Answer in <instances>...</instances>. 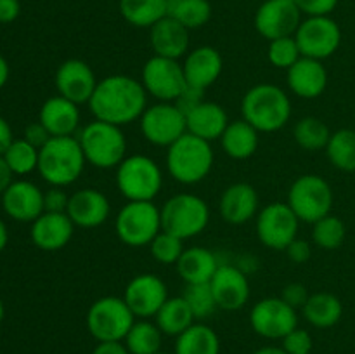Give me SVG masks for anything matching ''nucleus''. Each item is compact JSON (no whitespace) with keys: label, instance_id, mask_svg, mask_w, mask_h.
<instances>
[{"label":"nucleus","instance_id":"obj_1","mask_svg":"<svg viewBox=\"0 0 355 354\" xmlns=\"http://www.w3.org/2000/svg\"><path fill=\"white\" fill-rule=\"evenodd\" d=\"M89 108L96 120L121 127L142 117L148 108V92L132 76L111 75L97 82Z\"/></svg>","mask_w":355,"mask_h":354},{"label":"nucleus","instance_id":"obj_2","mask_svg":"<svg viewBox=\"0 0 355 354\" xmlns=\"http://www.w3.org/2000/svg\"><path fill=\"white\" fill-rule=\"evenodd\" d=\"M241 113L259 132H276L290 121L291 101L281 87L260 83L243 96Z\"/></svg>","mask_w":355,"mask_h":354},{"label":"nucleus","instance_id":"obj_3","mask_svg":"<svg viewBox=\"0 0 355 354\" xmlns=\"http://www.w3.org/2000/svg\"><path fill=\"white\" fill-rule=\"evenodd\" d=\"M85 155L73 135L51 137L38 153V172L51 186L64 187L78 180L85 169Z\"/></svg>","mask_w":355,"mask_h":354},{"label":"nucleus","instance_id":"obj_4","mask_svg":"<svg viewBox=\"0 0 355 354\" xmlns=\"http://www.w3.org/2000/svg\"><path fill=\"white\" fill-rule=\"evenodd\" d=\"M214 167V149L210 142L193 134H184L166 151V169L180 184H198Z\"/></svg>","mask_w":355,"mask_h":354},{"label":"nucleus","instance_id":"obj_5","mask_svg":"<svg viewBox=\"0 0 355 354\" xmlns=\"http://www.w3.org/2000/svg\"><path fill=\"white\" fill-rule=\"evenodd\" d=\"M78 141L87 162L97 169H113L125 160L127 139L118 125L90 121L82 128Z\"/></svg>","mask_w":355,"mask_h":354},{"label":"nucleus","instance_id":"obj_6","mask_svg":"<svg viewBox=\"0 0 355 354\" xmlns=\"http://www.w3.org/2000/svg\"><path fill=\"white\" fill-rule=\"evenodd\" d=\"M162 184V169L146 155L128 156L116 167V186L128 201H153Z\"/></svg>","mask_w":355,"mask_h":354},{"label":"nucleus","instance_id":"obj_7","mask_svg":"<svg viewBox=\"0 0 355 354\" xmlns=\"http://www.w3.org/2000/svg\"><path fill=\"white\" fill-rule=\"evenodd\" d=\"M210 221V208L203 198L180 193L170 198L162 208V231L180 239L193 238L205 231Z\"/></svg>","mask_w":355,"mask_h":354},{"label":"nucleus","instance_id":"obj_8","mask_svg":"<svg viewBox=\"0 0 355 354\" xmlns=\"http://www.w3.org/2000/svg\"><path fill=\"white\" fill-rule=\"evenodd\" d=\"M134 323L125 298L113 295L97 298L87 312V328L97 342H123Z\"/></svg>","mask_w":355,"mask_h":354},{"label":"nucleus","instance_id":"obj_9","mask_svg":"<svg viewBox=\"0 0 355 354\" xmlns=\"http://www.w3.org/2000/svg\"><path fill=\"white\" fill-rule=\"evenodd\" d=\"M114 231L125 245H149L162 231V210L153 201H128L118 212Z\"/></svg>","mask_w":355,"mask_h":354},{"label":"nucleus","instance_id":"obj_10","mask_svg":"<svg viewBox=\"0 0 355 354\" xmlns=\"http://www.w3.org/2000/svg\"><path fill=\"white\" fill-rule=\"evenodd\" d=\"M288 205L300 221L314 224L331 212L333 189L321 176L305 174L291 184Z\"/></svg>","mask_w":355,"mask_h":354},{"label":"nucleus","instance_id":"obj_11","mask_svg":"<svg viewBox=\"0 0 355 354\" xmlns=\"http://www.w3.org/2000/svg\"><path fill=\"white\" fill-rule=\"evenodd\" d=\"M302 58L322 59L335 54L342 42V30L329 16H312L302 21L295 33Z\"/></svg>","mask_w":355,"mask_h":354},{"label":"nucleus","instance_id":"obj_12","mask_svg":"<svg viewBox=\"0 0 355 354\" xmlns=\"http://www.w3.org/2000/svg\"><path fill=\"white\" fill-rule=\"evenodd\" d=\"M142 85L146 92L162 103L177 101L187 87L182 65L177 59L153 56L142 68Z\"/></svg>","mask_w":355,"mask_h":354},{"label":"nucleus","instance_id":"obj_13","mask_svg":"<svg viewBox=\"0 0 355 354\" xmlns=\"http://www.w3.org/2000/svg\"><path fill=\"white\" fill-rule=\"evenodd\" d=\"M141 132L155 146H170L187 134L186 115L172 103L146 108L141 117Z\"/></svg>","mask_w":355,"mask_h":354},{"label":"nucleus","instance_id":"obj_14","mask_svg":"<svg viewBox=\"0 0 355 354\" xmlns=\"http://www.w3.org/2000/svg\"><path fill=\"white\" fill-rule=\"evenodd\" d=\"M298 222L288 203H269L257 217V236L269 248L286 250L297 239Z\"/></svg>","mask_w":355,"mask_h":354},{"label":"nucleus","instance_id":"obj_15","mask_svg":"<svg viewBox=\"0 0 355 354\" xmlns=\"http://www.w3.org/2000/svg\"><path fill=\"white\" fill-rule=\"evenodd\" d=\"M252 328L266 339H281L298 326L297 309L281 297H267L257 302L250 312Z\"/></svg>","mask_w":355,"mask_h":354},{"label":"nucleus","instance_id":"obj_16","mask_svg":"<svg viewBox=\"0 0 355 354\" xmlns=\"http://www.w3.org/2000/svg\"><path fill=\"white\" fill-rule=\"evenodd\" d=\"M302 23V12L293 0H266L257 9L255 28L267 40L293 37Z\"/></svg>","mask_w":355,"mask_h":354},{"label":"nucleus","instance_id":"obj_17","mask_svg":"<svg viewBox=\"0 0 355 354\" xmlns=\"http://www.w3.org/2000/svg\"><path fill=\"white\" fill-rule=\"evenodd\" d=\"M123 298L135 318L146 319L156 316V312L162 309L168 298V288L162 278L142 273L132 278L125 288Z\"/></svg>","mask_w":355,"mask_h":354},{"label":"nucleus","instance_id":"obj_18","mask_svg":"<svg viewBox=\"0 0 355 354\" xmlns=\"http://www.w3.org/2000/svg\"><path fill=\"white\" fill-rule=\"evenodd\" d=\"M55 87L59 96L75 104L89 103L97 87L96 73L82 59H68L55 71Z\"/></svg>","mask_w":355,"mask_h":354},{"label":"nucleus","instance_id":"obj_19","mask_svg":"<svg viewBox=\"0 0 355 354\" xmlns=\"http://www.w3.org/2000/svg\"><path fill=\"white\" fill-rule=\"evenodd\" d=\"M217 305L224 311H238L250 298V283L246 274L232 264H220L210 281Z\"/></svg>","mask_w":355,"mask_h":354},{"label":"nucleus","instance_id":"obj_20","mask_svg":"<svg viewBox=\"0 0 355 354\" xmlns=\"http://www.w3.org/2000/svg\"><path fill=\"white\" fill-rule=\"evenodd\" d=\"M3 212L17 222H33L45 212L44 193L30 180H16L2 194Z\"/></svg>","mask_w":355,"mask_h":354},{"label":"nucleus","instance_id":"obj_21","mask_svg":"<svg viewBox=\"0 0 355 354\" xmlns=\"http://www.w3.org/2000/svg\"><path fill=\"white\" fill-rule=\"evenodd\" d=\"M222 68H224V61H222L220 52L210 45L191 51L182 65L187 87L201 90V92L217 82Z\"/></svg>","mask_w":355,"mask_h":354},{"label":"nucleus","instance_id":"obj_22","mask_svg":"<svg viewBox=\"0 0 355 354\" xmlns=\"http://www.w3.org/2000/svg\"><path fill=\"white\" fill-rule=\"evenodd\" d=\"M75 224L66 212H44L31 226V242L45 252L64 248L73 238Z\"/></svg>","mask_w":355,"mask_h":354},{"label":"nucleus","instance_id":"obj_23","mask_svg":"<svg viewBox=\"0 0 355 354\" xmlns=\"http://www.w3.org/2000/svg\"><path fill=\"white\" fill-rule=\"evenodd\" d=\"M110 200L101 191L85 187L69 196L66 214L78 228H97L110 217Z\"/></svg>","mask_w":355,"mask_h":354},{"label":"nucleus","instance_id":"obj_24","mask_svg":"<svg viewBox=\"0 0 355 354\" xmlns=\"http://www.w3.org/2000/svg\"><path fill=\"white\" fill-rule=\"evenodd\" d=\"M288 85L298 97L315 99L328 85V71L319 59L300 58L288 69Z\"/></svg>","mask_w":355,"mask_h":354},{"label":"nucleus","instance_id":"obj_25","mask_svg":"<svg viewBox=\"0 0 355 354\" xmlns=\"http://www.w3.org/2000/svg\"><path fill=\"white\" fill-rule=\"evenodd\" d=\"M259 210V193L252 184H231L220 196V215L232 226H241L255 217Z\"/></svg>","mask_w":355,"mask_h":354},{"label":"nucleus","instance_id":"obj_26","mask_svg":"<svg viewBox=\"0 0 355 354\" xmlns=\"http://www.w3.org/2000/svg\"><path fill=\"white\" fill-rule=\"evenodd\" d=\"M42 125L49 130L52 137H66L73 135V132L78 128L80 124V110L78 104L66 99L62 96L49 97L40 108Z\"/></svg>","mask_w":355,"mask_h":354},{"label":"nucleus","instance_id":"obj_27","mask_svg":"<svg viewBox=\"0 0 355 354\" xmlns=\"http://www.w3.org/2000/svg\"><path fill=\"white\" fill-rule=\"evenodd\" d=\"M151 47L155 56L179 59L189 49V30L172 16H165L151 26Z\"/></svg>","mask_w":355,"mask_h":354},{"label":"nucleus","instance_id":"obj_28","mask_svg":"<svg viewBox=\"0 0 355 354\" xmlns=\"http://www.w3.org/2000/svg\"><path fill=\"white\" fill-rule=\"evenodd\" d=\"M186 124L189 134L211 142L222 137L229 125V117L220 104L201 101L196 108L186 113Z\"/></svg>","mask_w":355,"mask_h":354},{"label":"nucleus","instance_id":"obj_29","mask_svg":"<svg viewBox=\"0 0 355 354\" xmlns=\"http://www.w3.org/2000/svg\"><path fill=\"white\" fill-rule=\"evenodd\" d=\"M175 266L186 285H196L210 283L220 264L210 250L203 248V246H191V248L184 250Z\"/></svg>","mask_w":355,"mask_h":354},{"label":"nucleus","instance_id":"obj_30","mask_svg":"<svg viewBox=\"0 0 355 354\" xmlns=\"http://www.w3.org/2000/svg\"><path fill=\"white\" fill-rule=\"evenodd\" d=\"M222 149L234 160H246L259 148V130L246 120L232 121L220 137Z\"/></svg>","mask_w":355,"mask_h":354},{"label":"nucleus","instance_id":"obj_31","mask_svg":"<svg viewBox=\"0 0 355 354\" xmlns=\"http://www.w3.org/2000/svg\"><path fill=\"white\" fill-rule=\"evenodd\" d=\"M304 316L315 328H329L342 319L343 305L336 295L328 292L309 295L304 307Z\"/></svg>","mask_w":355,"mask_h":354},{"label":"nucleus","instance_id":"obj_32","mask_svg":"<svg viewBox=\"0 0 355 354\" xmlns=\"http://www.w3.org/2000/svg\"><path fill=\"white\" fill-rule=\"evenodd\" d=\"M194 319L196 318L184 297H168L162 309L156 312V325L163 335L179 337L194 325Z\"/></svg>","mask_w":355,"mask_h":354},{"label":"nucleus","instance_id":"obj_33","mask_svg":"<svg viewBox=\"0 0 355 354\" xmlns=\"http://www.w3.org/2000/svg\"><path fill=\"white\" fill-rule=\"evenodd\" d=\"M168 0H120V12L127 23L151 28L168 16Z\"/></svg>","mask_w":355,"mask_h":354},{"label":"nucleus","instance_id":"obj_34","mask_svg":"<svg viewBox=\"0 0 355 354\" xmlns=\"http://www.w3.org/2000/svg\"><path fill=\"white\" fill-rule=\"evenodd\" d=\"M175 354H220V339L214 328L198 323L177 337Z\"/></svg>","mask_w":355,"mask_h":354},{"label":"nucleus","instance_id":"obj_35","mask_svg":"<svg viewBox=\"0 0 355 354\" xmlns=\"http://www.w3.org/2000/svg\"><path fill=\"white\" fill-rule=\"evenodd\" d=\"M163 332L156 323L146 319L135 321L125 337V347L130 354H156L162 349Z\"/></svg>","mask_w":355,"mask_h":354},{"label":"nucleus","instance_id":"obj_36","mask_svg":"<svg viewBox=\"0 0 355 354\" xmlns=\"http://www.w3.org/2000/svg\"><path fill=\"white\" fill-rule=\"evenodd\" d=\"M326 153L336 169L343 172H355V130L342 128L331 134Z\"/></svg>","mask_w":355,"mask_h":354},{"label":"nucleus","instance_id":"obj_37","mask_svg":"<svg viewBox=\"0 0 355 354\" xmlns=\"http://www.w3.org/2000/svg\"><path fill=\"white\" fill-rule=\"evenodd\" d=\"M168 16L184 24L187 30H196L210 21L211 6L208 0H173L168 6Z\"/></svg>","mask_w":355,"mask_h":354},{"label":"nucleus","instance_id":"obj_38","mask_svg":"<svg viewBox=\"0 0 355 354\" xmlns=\"http://www.w3.org/2000/svg\"><path fill=\"white\" fill-rule=\"evenodd\" d=\"M293 135L297 144L307 151L326 149L329 139H331L328 125L315 117H305L298 120L293 128Z\"/></svg>","mask_w":355,"mask_h":354},{"label":"nucleus","instance_id":"obj_39","mask_svg":"<svg viewBox=\"0 0 355 354\" xmlns=\"http://www.w3.org/2000/svg\"><path fill=\"white\" fill-rule=\"evenodd\" d=\"M38 153L40 149L35 148L26 139H14L9 148L3 153V160L7 162L9 169L16 176H26L38 169Z\"/></svg>","mask_w":355,"mask_h":354},{"label":"nucleus","instance_id":"obj_40","mask_svg":"<svg viewBox=\"0 0 355 354\" xmlns=\"http://www.w3.org/2000/svg\"><path fill=\"white\" fill-rule=\"evenodd\" d=\"M345 235L347 229L343 221L331 214L314 222V229H312V239L322 250L340 248L342 243L345 242Z\"/></svg>","mask_w":355,"mask_h":354},{"label":"nucleus","instance_id":"obj_41","mask_svg":"<svg viewBox=\"0 0 355 354\" xmlns=\"http://www.w3.org/2000/svg\"><path fill=\"white\" fill-rule=\"evenodd\" d=\"M182 297L187 302V305L191 307V311H193L196 319L208 318L218 307L210 283L186 285V290H184Z\"/></svg>","mask_w":355,"mask_h":354},{"label":"nucleus","instance_id":"obj_42","mask_svg":"<svg viewBox=\"0 0 355 354\" xmlns=\"http://www.w3.org/2000/svg\"><path fill=\"white\" fill-rule=\"evenodd\" d=\"M267 58H269L270 65L276 68L290 69L302 58V52L295 37H283L269 42Z\"/></svg>","mask_w":355,"mask_h":354},{"label":"nucleus","instance_id":"obj_43","mask_svg":"<svg viewBox=\"0 0 355 354\" xmlns=\"http://www.w3.org/2000/svg\"><path fill=\"white\" fill-rule=\"evenodd\" d=\"M182 242L184 239L177 238L170 233L159 231L156 238L149 243L151 245V255L159 264H177V260L180 259L184 252Z\"/></svg>","mask_w":355,"mask_h":354},{"label":"nucleus","instance_id":"obj_44","mask_svg":"<svg viewBox=\"0 0 355 354\" xmlns=\"http://www.w3.org/2000/svg\"><path fill=\"white\" fill-rule=\"evenodd\" d=\"M312 347H314V342H312L311 333L298 326L283 339V349L288 354H311Z\"/></svg>","mask_w":355,"mask_h":354},{"label":"nucleus","instance_id":"obj_45","mask_svg":"<svg viewBox=\"0 0 355 354\" xmlns=\"http://www.w3.org/2000/svg\"><path fill=\"white\" fill-rule=\"evenodd\" d=\"M302 14L312 16H329L338 6V0H293Z\"/></svg>","mask_w":355,"mask_h":354},{"label":"nucleus","instance_id":"obj_46","mask_svg":"<svg viewBox=\"0 0 355 354\" xmlns=\"http://www.w3.org/2000/svg\"><path fill=\"white\" fill-rule=\"evenodd\" d=\"M68 203L69 196L62 191V187L52 186L47 193H44L45 212H66Z\"/></svg>","mask_w":355,"mask_h":354},{"label":"nucleus","instance_id":"obj_47","mask_svg":"<svg viewBox=\"0 0 355 354\" xmlns=\"http://www.w3.org/2000/svg\"><path fill=\"white\" fill-rule=\"evenodd\" d=\"M286 304H290L291 307H304L305 302H307L309 295H307V288L304 287L302 283H290L284 287L283 295H281Z\"/></svg>","mask_w":355,"mask_h":354},{"label":"nucleus","instance_id":"obj_48","mask_svg":"<svg viewBox=\"0 0 355 354\" xmlns=\"http://www.w3.org/2000/svg\"><path fill=\"white\" fill-rule=\"evenodd\" d=\"M52 135L49 134L47 128L40 124V121H35V124H30L24 130V139H26L30 144H33L35 148L40 149L42 146H45L49 142Z\"/></svg>","mask_w":355,"mask_h":354},{"label":"nucleus","instance_id":"obj_49","mask_svg":"<svg viewBox=\"0 0 355 354\" xmlns=\"http://www.w3.org/2000/svg\"><path fill=\"white\" fill-rule=\"evenodd\" d=\"M203 99V92L201 90H196V89H191V87H186V90H184L182 94L179 96V99L175 101V106L179 108L180 111H182L184 115L189 113L193 108H196L198 104L201 103Z\"/></svg>","mask_w":355,"mask_h":354},{"label":"nucleus","instance_id":"obj_50","mask_svg":"<svg viewBox=\"0 0 355 354\" xmlns=\"http://www.w3.org/2000/svg\"><path fill=\"white\" fill-rule=\"evenodd\" d=\"M286 252L295 264H304L311 259V245L304 239H293Z\"/></svg>","mask_w":355,"mask_h":354},{"label":"nucleus","instance_id":"obj_51","mask_svg":"<svg viewBox=\"0 0 355 354\" xmlns=\"http://www.w3.org/2000/svg\"><path fill=\"white\" fill-rule=\"evenodd\" d=\"M19 12V0H0V23H12V21L17 19Z\"/></svg>","mask_w":355,"mask_h":354},{"label":"nucleus","instance_id":"obj_52","mask_svg":"<svg viewBox=\"0 0 355 354\" xmlns=\"http://www.w3.org/2000/svg\"><path fill=\"white\" fill-rule=\"evenodd\" d=\"M92 354H130L121 342H99Z\"/></svg>","mask_w":355,"mask_h":354},{"label":"nucleus","instance_id":"obj_53","mask_svg":"<svg viewBox=\"0 0 355 354\" xmlns=\"http://www.w3.org/2000/svg\"><path fill=\"white\" fill-rule=\"evenodd\" d=\"M12 128L7 124L6 118L0 117V156L6 153V149L9 148L10 142H12Z\"/></svg>","mask_w":355,"mask_h":354},{"label":"nucleus","instance_id":"obj_54","mask_svg":"<svg viewBox=\"0 0 355 354\" xmlns=\"http://www.w3.org/2000/svg\"><path fill=\"white\" fill-rule=\"evenodd\" d=\"M12 170L9 169L3 156H0V194H3V191L12 184Z\"/></svg>","mask_w":355,"mask_h":354},{"label":"nucleus","instance_id":"obj_55","mask_svg":"<svg viewBox=\"0 0 355 354\" xmlns=\"http://www.w3.org/2000/svg\"><path fill=\"white\" fill-rule=\"evenodd\" d=\"M7 80H9V65H7L6 59L0 56V89L6 85Z\"/></svg>","mask_w":355,"mask_h":354},{"label":"nucleus","instance_id":"obj_56","mask_svg":"<svg viewBox=\"0 0 355 354\" xmlns=\"http://www.w3.org/2000/svg\"><path fill=\"white\" fill-rule=\"evenodd\" d=\"M7 242H9V233H7L6 222L0 219V252L7 246Z\"/></svg>","mask_w":355,"mask_h":354},{"label":"nucleus","instance_id":"obj_57","mask_svg":"<svg viewBox=\"0 0 355 354\" xmlns=\"http://www.w3.org/2000/svg\"><path fill=\"white\" fill-rule=\"evenodd\" d=\"M253 354H288L283 347H262Z\"/></svg>","mask_w":355,"mask_h":354},{"label":"nucleus","instance_id":"obj_58","mask_svg":"<svg viewBox=\"0 0 355 354\" xmlns=\"http://www.w3.org/2000/svg\"><path fill=\"white\" fill-rule=\"evenodd\" d=\"M3 314H6V309H3V302L0 301V323H2V319H3Z\"/></svg>","mask_w":355,"mask_h":354},{"label":"nucleus","instance_id":"obj_59","mask_svg":"<svg viewBox=\"0 0 355 354\" xmlns=\"http://www.w3.org/2000/svg\"><path fill=\"white\" fill-rule=\"evenodd\" d=\"M156 354H168V353H162V351H159V353H156Z\"/></svg>","mask_w":355,"mask_h":354},{"label":"nucleus","instance_id":"obj_60","mask_svg":"<svg viewBox=\"0 0 355 354\" xmlns=\"http://www.w3.org/2000/svg\"><path fill=\"white\" fill-rule=\"evenodd\" d=\"M168 2H173V0H168Z\"/></svg>","mask_w":355,"mask_h":354}]
</instances>
